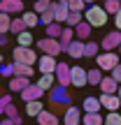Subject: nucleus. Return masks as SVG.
Returning <instances> with one entry per match:
<instances>
[{"label": "nucleus", "instance_id": "obj_1", "mask_svg": "<svg viewBox=\"0 0 121 125\" xmlns=\"http://www.w3.org/2000/svg\"><path fill=\"white\" fill-rule=\"evenodd\" d=\"M49 104H51V111H58L63 109L65 111L67 107L72 104V97L67 95V88H63V86H54V88L49 90Z\"/></svg>", "mask_w": 121, "mask_h": 125}, {"label": "nucleus", "instance_id": "obj_2", "mask_svg": "<svg viewBox=\"0 0 121 125\" xmlns=\"http://www.w3.org/2000/svg\"><path fill=\"white\" fill-rule=\"evenodd\" d=\"M84 21L89 23L91 28H103L107 23V14H105L103 5H89L84 12Z\"/></svg>", "mask_w": 121, "mask_h": 125}, {"label": "nucleus", "instance_id": "obj_3", "mask_svg": "<svg viewBox=\"0 0 121 125\" xmlns=\"http://www.w3.org/2000/svg\"><path fill=\"white\" fill-rule=\"evenodd\" d=\"M119 58H121V56H119V53H114V51H105V53H98V56H95L98 70H100V72H112L114 67L121 62Z\"/></svg>", "mask_w": 121, "mask_h": 125}, {"label": "nucleus", "instance_id": "obj_4", "mask_svg": "<svg viewBox=\"0 0 121 125\" xmlns=\"http://www.w3.org/2000/svg\"><path fill=\"white\" fill-rule=\"evenodd\" d=\"M37 49L42 51V56H51V58H56V56L63 53L61 42L58 40H51V37H42V40H37Z\"/></svg>", "mask_w": 121, "mask_h": 125}, {"label": "nucleus", "instance_id": "obj_5", "mask_svg": "<svg viewBox=\"0 0 121 125\" xmlns=\"http://www.w3.org/2000/svg\"><path fill=\"white\" fill-rule=\"evenodd\" d=\"M12 58L14 62H23V65H35L37 62V53L30 49V46H16V49L12 51Z\"/></svg>", "mask_w": 121, "mask_h": 125}, {"label": "nucleus", "instance_id": "obj_6", "mask_svg": "<svg viewBox=\"0 0 121 125\" xmlns=\"http://www.w3.org/2000/svg\"><path fill=\"white\" fill-rule=\"evenodd\" d=\"M70 83L75 86V88H84V86H89L84 67H79V65H72L70 67Z\"/></svg>", "mask_w": 121, "mask_h": 125}, {"label": "nucleus", "instance_id": "obj_7", "mask_svg": "<svg viewBox=\"0 0 121 125\" xmlns=\"http://www.w3.org/2000/svg\"><path fill=\"white\" fill-rule=\"evenodd\" d=\"M119 44H121V32L119 30L107 32V35L100 40V49L103 51H114V49H119Z\"/></svg>", "mask_w": 121, "mask_h": 125}, {"label": "nucleus", "instance_id": "obj_8", "mask_svg": "<svg viewBox=\"0 0 121 125\" xmlns=\"http://www.w3.org/2000/svg\"><path fill=\"white\" fill-rule=\"evenodd\" d=\"M54 76H56V81H58V86H63V88L72 86L70 83V65H67V62H58V65H56Z\"/></svg>", "mask_w": 121, "mask_h": 125}, {"label": "nucleus", "instance_id": "obj_9", "mask_svg": "<svg viewBox=\"0 0 121 125\" xmlns=\"http://www.w3.org/2000/svg\"><path fill=\"white\" fill-rule=\"evenodd\" d=\"M51 9H54V21L56 23H65L67 14H70V9H67V0H58V2H51Z\"/></svg>", "mask_w": 121, "mask_h": 125}, {"label": "nucleus", "instance_id": "obj_10", "mask_svg": "<svg viewBox=\"0 0 121 125\" xmlns=\"http://www.w3.org/2000/svg\"><path fill=\"white\" fill-rule=\"evenodd\" d=\"M0 14H23V0H2Z\"/></svg>", "mask_w": 121, "mask_h": 125}, {"label": "nucleus", "instance_id": "obj_11", "mask_svg": "<svg viewBox=\"0 0 121 125\" xmlns=\"http://www.w3.org/2000/svg\"><path fill=\"white\" fill-rule=\"evenodd\" d=\"M19 95H21V100H23V102H33V100H42L44 90H42V88H40L37 83H30L28 88H23V90H21Z\"/></svg>", "mask_w": 121, "mask_h": 125}, {"label": "nucleus", "instance_id": "obj_12", "mask_svg": "<svg viewBox=\"0 0 121 125\" xmlns=\"http://www.w3.org/2000/svg\"><path fill=\"white\" fill-rule=\"evenodd\" d=\"M56 58H51V56H42V58H37V70H40V74H54L56 72Z\"/></svg>", "mask_w": 121, "mask_h": 125}, {"label": "nucleus", "instance_id": "obj_13", "mask_svg": "<svg viewBox=\"0 0 121 125\" xmlns=\"http://www.w3.org/2000/svg\"><path fill=\"white\" fill-rule=\"evenodd\" d=\"M98 100H100V107L107 109V111H119V107H121L119 95H98Z\"/></svg>", "mask_w": 121, "mask_h": 125}, {"label": "nucleus", "instance_id": "obj_14", "mask_svg": "<svg viewBox=\"0 0 121 125\" xmlns=\"http://www.w3.org/2000/svg\"><path fill=\"white\" fill-rule=\"evenodd\" d=\"M100 100L95 97V95H89V97H84V102H81V111L84 114H100Z\"/></svg>", "mask_w": 121, "mask_h": 125}, {"label": "nucleus", "instance_id": "obj_15", "mask_svg": "<svg viewBox=\"0 0 121 125\" xmlns=\"http://www.w3.org/2000/svg\"><path fill=\"white\" fill-rule=\"evenodd\" d=\"M100 90H103V95H117L119 90V83L112 79V76H103V81H100Z\"/></svg>", "mask_w": 121, "mask_h": 125}, {"label": "nucleus", "instance_id": "obj_16", "mask_svg": "<svg viewBox=\"0 0 121 125\" xmlns=\"http://www.w3.org/2000/svg\"><path fill=\"white\" fill-rule=\"evenodd\" d=\"M79 121H81L79 118V109L70 104V107L65 109V114H63V125H79Z\"/></svg>", "mask_w": 121, "mask_h": 125}, {"label": "nucleus", "instance_id": "obj_17", "mask_svg": "<svg viewBox=\"0 0 121 125\" xmlns=\"http://www.w3.org/2000/svg\"><path fill=\"white\" fill-rule=\"evenodd\" d=\"M28 86H30V79H28V76H12V79H9V90H12V93H21Z\"/></svg>", "mask_w": 121, "mask_h": 125}, {"label": "nucleus", "instance_id": "obj_18", "mask_svg": "<svg viewBox=\"0 0 121 125\" xmlns=\"http://www.w3.org/2000/svg\"><path fill=\"white\" fill-rule=\"evenodd\" d=\"M91 32H93V28L89 26L86 21H81L79 26L75 28V40H81V42H89L91 40Z\"/></svg>", "mask_w": 121, "mask_h": 125}, {"label": "nucleus", "instance_id": "obj_19", "mask_svg": "<svg viewBox=\"0 0 121 125\" xmlns=\"http://www.w3.org/2000/svg\"><path fill=\"white\" fill-rule=\"evenodd\" d=\"M67 56H70V58H84V42L81 40H72V44L67 46V51H65Z\"/></svg>", "mask_w": 121, "mask_h": 125}, {"label": "nucleus", "instance_id": "obj_20", "mask_svg": "<svg viewBox=\"0 0 121 125\" xmlns=\"http://www.w3.org/2000/svg\"><path fill=\"white\" fill-rule=\"evenodd\" d=\"M37 125H61L58 121V114H54V111H42L40 116H37Z\"/></svg>", "mask_w": 121, "mask_h": 125}, {"label": "nucleus", "instance_id": "obj_21", "mask_svg": "<svg viewBox=\"0 0 121 125\" xmlns=\"http://www.w3.org/2000/svg\"><path fill=\"white\" fill-rule=\"evenodd\" d=\"M72 40H75V28H63V32H61V37H58V42H61V49H63V53L67 51V46L72 44Z\"/></svg>", "mask_w": 121, "mask_h": 125}, {"label": "nucleus", "instance_id": "obj_22", "mask_svg": "<svg viewBox=\"0 0 121 125\" xmlns=\"http://www.w3.org/2000/svg\"><path fill=\"white\" fill-rule=\"evenodd\" d=\"M35 83L47 93V90H51V88L56 86V76H54V74H40V79H37Z\"/></svg>", "mask_w": 121, "mask_h": 125}, {"label": "nucleus", "instance_id": "obj_23", "mask_svg": "<svg viewBox=\"0 0 121 125\" xmlns=\"http://www.w3.org/2000/svg\"><path fill=\"white\" fill-rule=\"evenodd\" d=\"M35 74V67H30V65H23V62H14V76H30Z\"/></svg>", "mask_w": 121, "mask_h": 125}, {"label": "nucleus", "instance_id": "obj_24", "mask_svg": "<svg viewBox=\"0 0 121 125\" xmlns=\"http://www.w3.org/2000/svg\"><path fill=\"white\" fill-rule=\"evenodd\" d=\"M21 21H23V26H26V30H30V28L40 26V19H37L35 12H23V14H21Z\"/></svg>", "mask_w": 121, "mask_h": 125}, {"label": "nucleus", "instance_id": "obj_25", "mask_svg": "<svg viewBox=\"0 0 121 125\" xmlns=\"http://www.w3.org/2000/svg\"><path fill=\"white\" fill-rule=\"evenodd\" d=\"M44 111L42 109V100H33V102H26V116H40V114Z\"/></svg>", "mask_w": 121, "mask_h": 125}, {"label": "nucleus", "instance_id": "obj_26", "mask_svg": "<svg viewBox=\"0 0 121 125\" xmlns=\"http://www.w3.org/2000/svg\"><path fill=\"white\" fill-rule=\"evenodd\" d=\"M103 72L95 67V70H86V81H89V86H98L100 81H103Z\"/></svg>", "mask_w": 121, "mask_h": 125}, {"label": "nucleus", "instance_id": "obj_27", "mask_svg": "<svg viewBox=\"0 0 121 125\" xmlns=\"http://www.w3.org/2000/svg\"><path fill=\"white\" fill-rule=\"evenodd\" d=\"M105 118L100 114H84L81 116V125H103Z\"/></svg>", "mask_w": 121, "mask_h": 125}, {"label": "nucleus", "instance_id": "obj_28", "mask_svg": "<svg viewBox=\"0 0 121 125\" xmlns=\"http://www.w3.org/2000/svg\"><path fill=\"white\" fill-rule=\"evenodd\" d=\"M95 56H98V42H93V40L84 42V58H93L95 60Z\"/></svg>", "mask_w": 121, "mask_h": 125}, {"label": "nucleus", "instance_id": "obj_29", "mask_svg": "<svg viewBox=\"0 0 121 125\" xmlns=\"http://www.w3.org/2000/svg\"><path fill=\"white\" fill-rule=\"evenodd\" d=\"M81 21H84V14H79V12H70V14H67V19H65V26H67V28H77Z\"/></svg>", "mask_w": 121, "mask_h": 125}, {"label": "nucleus", "instance_id": "obj_30", "mask_svg": "<svg viewBox=\"0 0 121 125\" xmlns=\"http://www.w3.org/2000/svg\"><path fill=\"white\" fill-rule=\"evenodd\" d=\"M63 28L65 26H61V23H49V26H47V37H51V40H58L61 37V32H63Z\"/></svg>", "mask_w": 121, "mask_h": 125}, {"label": "nucleus", "instance_id": "obj_31", "mask_svg": "<svg viewBox=\"0 0 121 125\" xmlns=\"http://www.w3.org/2000/svg\"><path fill=\"white\" fill-rule=\"evenodd\" d=\"M103 9H105V14H107V16H109V14L114 16V14L121 9V2H117V0H105V2H103Z\"/></svg>", "mask_w": 121, "mask_h": 125}, {"label": "nucleus", "instance_id": "obj_32", "mask_svg": "<svg viewBox=\"0 0 121 125\" xmlns=\"http://www.w3.org/2000/svg\"><path fill=\"white\" fill-rule=\"evenodd\" d=\"M67 9H70V12L84 14L86 12V2H84V0H67Z\"/></svg>", "mask_w": 121, "mask_h": 125}, {"label": "nucleus", "instance_id": "obj_33", "mask_svg": "<svg viewBox=\"0 0 121 125\" xmlns=\"http://www.w3.org/2000/svg\"><path fill=\"white\" fill-rule=\"evenodd\" d=\"M49 7H51V0H35V2H33V12H35L37 16H40L42 12H47Z\"/></svg>", "mask_w": 121, "mask_h": 125}, {"label": "nucleus", "instance_id": "obj_34", "mask_svg": "<svg viewBox=\"0 0 121 125\" xmlns=\"http://www.w3.org/2000/svg\"><path fill=\"white\" fill-rule=\"evenodd\" d=\"M37 19H40V26H44V28H47L49 23H54V9L49 7L47 12H42L40 16H37Z\"/></svg>", "mask_w": 121, "mask_h": 125}, {"label": "nucleus", "instance_id": "obj_35", "mask_svg": "<svg viewBox=\"0 0 121 125\" xmlns=\"http://www.w3.org/2000/svg\"><path fill=\"white\" fill-rule=\"evenodd\" d=\"M16 42H19V46H30V44H33V35H30V30H23L21 35H16Z\"/></svg>", "mask_w": 121, "mask_h": 125}, {"label": "nucleus", "instance_id": "obj_36", "mask_svg": "<svg viewBox=\"0 0 121 125\" xmlns=\"http://www.w3.org/2000/svg\"><path fill=\"white\" fill-rule=\"evenodd\" d=\"M23 30H26V26H23L21 19H12V23H9V32H14V35H21Z\"/></svg>", "mask_w": 121, "mask_h": 125}, {"label": "nucleus", "instance_id": "obj_37", "mask_svg": "<svg viewBox=\"0 0 121 125\" xmlns=\"http://www.w3.org/2000/svg\"><path fill=\"white\" fill-rule=\"evenodd\" d=\"M103 125H121V114L119 111H109L105 116V123Z\"/></svg>", "mask_w": 121, "mask_h": 125}, {"label": "nucleus", "instance_id": "obj_38", "mask_svg": "<svg viewBox=\"0 0 121 125\" xmlns=\"http://www.w3.org/2000/svg\"><path fill=\"white\" fill-rule=\"evenodd\" d=\"M9 23H12L9 14H0V35H7L9 32Z\"/></svg>", "mask_w": 121, "mask_h": 125}, {"label": "nucleus", "instance_id": "obj_39", "mask_svg": "<svg viewBox=\"0 0 121 125\" xmlns=\"http://www.w3.org/2000/svg\"><path fill=\"white\" fill-rule=\"evenodd\" d=\"M2 116H5V118H9V121H14V118H19V111H16V107H14V104H7Z\"/></svg>", "mask_w": 121, "mask_h": 125}, {"label": "nucleus", "instance_id": "obj_40", "mask_svg": "<svg viewBox=\"0 0 121 125\" xmlns=\"http://www.w3.org/2000/svg\"><path fill=\"white\" fill-rule=\"evenodd\" d=\"M0 74H2V76H9V79H12V76H14V62H7V65L2 62V65H0Z\"/></svg>", "mask_w": 121, "mask_h": 125}, {"label": "nucleus", "instance_id": "obj_41", "mask_svg": "<svg viewBox=\"0 0 121 125\" xmlns=\"http://www.w3.org/2000/svg\"><path fill=\"white\" fill-rule=\"evenodd\" d=\"M7 104H12V95H0V114H5Z\"/></svg>", "mask_w": 121, "mask_h": 125}, {"label": "nucleus", "instance_id": "obj_42", "mask_svg": "<svg viewBox=\"0 0 121 125\" xmlns=\"http://www.w3.org/2000/svg\"><path fill=\"white\" fill-rule=\"evenodd\" d=\"M109 76H112V79H114V81H117V83H121V62H119V65H117V67H114V70H112V72H109Z\"/></svg>", "mask_w": 121, "mask_h": 125}, {"label": "nucleus", "instance_id": "obj_43", "mask_svg": "<svg viewBox=\"0 0 121 125\" xmlns=\"http://www.w3.org/2000/svg\"><path fill=\"white\" fill-rule=\"evenodd\" d=\"M114 26H117V30L121 32V9H119L117 14H114Z\"/></svg>", "mask_w": 121, "mask_h": 125}, {"label": "nucleus", "instance_id": "obj_44", "mask_svg": "<svg viewBox=\"0 0 121 125\" xmlns=\"http://www.w3.org/2000/svg\"><path fill=\"white\" fill-rule=\"evenodd\" d=\"M7 42H9V40H7V35H0V46H5Z\"/></svg>", "mask_w": 121, "mask_h": 125}, {"label": "nucleus", "instance_id": "obj_45", "mask_svg": "<svg viewBox=\"0 0 121 125\" xmlns=\"http://www.w3.org/2000/svg\"><path fill=\"white\" fill-rule=\"evenodd\" d=\"M0 125H14V123L9 121V118H2V121H0Z\"/></svg>", "mask_w": 121, "mask_h": 125}, {"label": "nucleus", "instance_id": "obj_46", "mask_svg": "<svg viewBox=\"0 0 121 125\" xmlns=\"http://www.w3.org/2000/svg\"><path fill=\"white\" fill-rule=\"evenodd\" d=\"M117 95H119V100H121V83H119V90H117Z\"/></svg>", "mask_w": 121, "mask_h": 125}, {"label": "nucleus", "instance_id": "obj_47", "mask_svg": "<svg viewBox=\"0 0 121 125\" xmlns=\"http://www.w3.org/2000/svg\"><path fill=\"white\" fill-rule=\"evenodd\" d=\"M84 2H86V5H93V2H95V0H84Z\"/></svg>", "mask_w": 121, "mask_h": 125}, {"label": "nucleus", "instance_id": "obj_48", "mask_svg": "<svg viewBox=\"0 0 121 125\" xmlns=\"http://www.w3.org/2000/svg\"><path fill=\"white\" fill-rule=\"evenodd\" d=\"M2 58H5V56H2V53H0V65H2Z\"/></svg>", "mask_w": 121, "mask_h": 125}, {"label": "nucleus", "instance_id": "obj_49", "mask_svg": "<svg viewBox=\"0 0 121 125\" xmlns=\"http://www.w3.org/2000/svg\"><path fill=\"white\" fill-rule=\"evenodd\" d=\"M119 56H121V44H119Z\"/></svg>", "mask_w": 121, "mask_h": 125}, {"label": "nucleus", "instance_id": "obj_50", "mask_svg": "<svg viewBox=\"0 0 121 125\" xmlns=\"http://www.w3.org/2000/svg\"><path fill=\"white\" fill-rule=\"evenodd\" d=\"M117 2H121V0H117Z\"/></svg>", "mask_w": 121, "mask_h": 125}, {"label": "nucleus", "instance_id": "obj_51", "mask_svg": "<svg viewBox=\"0 0 121 125\" xmlns=\"http://www.w3.org/2000/svg\"><path fill=\"white\" fill-rule=\"evenodd\" d=\"M0 2H2V0H0Z\"/></svg>", "mask_w": 121, "mask_h": 125}, {"label": "nucleus", "instance_id": "obj_52", "mask_svg": "<svg viewBox=\"0 0 121 125\" xmlns=\"http://www.w3.org/2000/svg\"><path fill=\"white\" fill-rule=\"evenodd\" d=\"M61 125H63V123H61Z\"/></svg>", "mask_w": 121, "mask_h": 125}]
</instances>
